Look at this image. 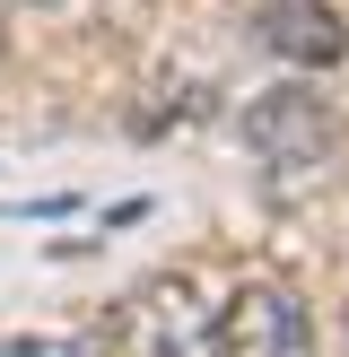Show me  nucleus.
<instances>
[{
    "instance_id": "nucleus-2",
    "label": "nucleus",
    "mask_w": 349,
    "mask_h": 357,
    "mask_svg": "<svg viewBox=\"0 0 349 357\" xmlns=\"http://www.w3.org/2000/svg\"><path fill=\"white\" fill-rule=\"evenodd\" d=\"M122 357H218V305L192 279H157L122 305Z\"/></svg>"
},
{
    "instance_id": "nucleus-1",
    "label": "nucleus",
    "mask_w": 349,
    "mask_h": 357,
    "mask_svg": "<svg viewBox=\"0 0 349 357\" xmlns=\"http://www.w3.org/2000/svg\"><path fill=\"white\" fill-rule=\"evenodd\" d=\"M244 149H253V166H262L271 192H306L341 157V114L314 87H271V96L244 105Z\"/></svg>"
},
{
    "instance_id": "nucleus-6",
    "label": "nucleus",
    "mask_w": 349,
    "mask_h": 357,
    "mask_svg": "<svg viewBox=\"0 0 349 357\" xmlns=\"http://www.w3.org/2000/svg\"><path fill=\"white\" fill-rule=\"evenodd\" d=\"M341 340H349V331H341Z\"/></svg>"
},
{
    "instance_id": "nucleus-3",
    "label": "nucleus",
    "mask_w": 349,
    "mask_h": 357,
    "mask_svg": "<svg viewBox=\"0 0 349 357\" xmlns=\"http://www.w3.org/2000/svg\"><path fill=\"white\" fill-rule=\"evenodd\" d=\"M218 357H314V314L279 279H244L218 305Z\"/></svg>"
},
{
    "instance_id": "nucleus-4",
    "label": "nucleus",
    "mask_w": 349,
    "mask_h": 357,
    "mask_svg": "<svg viewBox=\"0 0 349 357\" xmlns=\"http://www.w3.org/2000/svg\"><path fill=\"white\" fill-rule=\"evenodd\" d=\"M262 44H271L279 61H297V70H332L349 52V26H341L332 0H271V9H262Z\"/></svg>"
},
{
    "instance_id": "nucleus-5",
    "label": "nucleus",
    "mask_w": 349,
    "mask_h": 357,
    "mask_svg": "<svg viewBox=\"0 0 349 357\" xmlns=\"http://www.w3.org/2000/svg\"><path fill=\"white\" fill-rule=\"evenodd\" d=\"M9 357H105L96 331H44V340H9Z\"/></svg>"
}]
</instances>
